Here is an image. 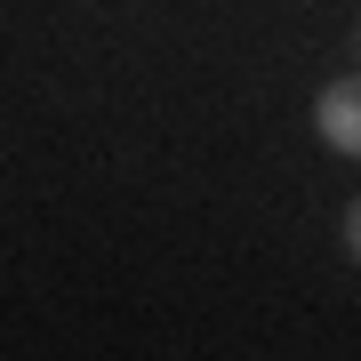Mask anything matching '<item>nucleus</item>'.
Instances as JSON below:
<instances>
[{
	"label": "nucleus",
	"instance_id": "f257e3e1",
	"mask_svg": "<svg viewBox=\"0 0 361 361\" xmlns=\"http://www.w3.org/2000/svg\"><path fill=\"white\" fill-rule=\"evenodd\" d=\"M313 129H322L337 153H353V161H361V80H329L322 104H313Z\"/></svg>",
	"mask_w": 361,
	"mask_h": 361
},
{
	"label": "nucleus",
	"instance_id": "f03ea898",
	"mask_svg": "<svg viewBox=\"0 0 361 361\" xmlns=\"http://www.w3.org/2000/svg\"><path fill=\"white\" fill-rule=\"evenodd\" d=\"M345 249H353V257H361V201L345 209Z\"/></svg>",
	"mask_w": 361,
	"mask_h": 361
}]
</instances>
